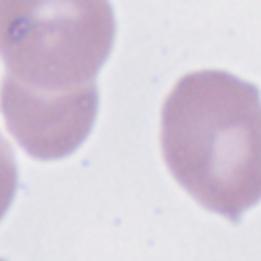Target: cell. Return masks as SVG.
Segmentation results:
<instances>
[{
  "label": "cell",
  "mask_w": 261,
  "mask_h": 261,
  "mask_svg": "<svg viewBox=\"0 0 261 261\" xmlns=\"http://www.w3.org/2000/svg\"><path fill=\"white\" fill-rule=\"evenodd\" d=\"M0 261H4V259H0Z\"/></svg>",
  "instance_id": "cell-5"
},
{
  "label": "cell",
  "mask_w": 261,
  "mask_h": 261,
  "mask_svg": "<svg viewBox=\"0 0 261 261\" xmlns=\"http://www.w3.org/2000/svg\"><path fill=\"white\" fill-rule=\"evenodd\" d=\"M161 151L196 202L237 222L261 200L259 90L218 69L181 75L163 102Z\"/></svg>",
  "instance_id": "cell-1"
},
{
  "label": "cell",
  "mask_w": 261,
  "mask_h": 261,
  "mask_svg": "<svg viewBox=\"0 0 261 261\" xmlns=\"http://www.w3.org/2000/svg\"><path fill=\"white\" fill-rule=\"evenodd\" d=\"M114 33L108 0H0L4 77L37 94L96 84Z\"/></svg>",
  "instance_id": "cell-2"
},
{
  "label": "cell",
  "mask_w": 261,
  "mask_h": 261,
  "mask_svg": "<svg viewBox=\"0 0 261 261\" xmlns=\"http://www.w3.org/2000/svg\"><path fill=\"white\" fill-rule=\"evenodd\" d=\"M0 108L8 130L31 157L61 159L86 141L98 112V88L90 84L67 94H37L4 77Z\"/></svg>",
  "instance_id": "cell-3"
},
{
  "label": "cell",
  "mask_w": 261,
  "mask_h": 261,
  "mask_svg": "<svg viewBox=\"0 0 261 261\" xmlns=\"http://www.w3.org/2000/svg\"><path fill=\"white\" fill-rule=\"evenodd\" d=\"M18 184V169H16V159L10 149V145L2 139L0 135V218L8 210L14 192Z\"/></svg>",
  "instance_id": "cell-4"
}]
</instances>
